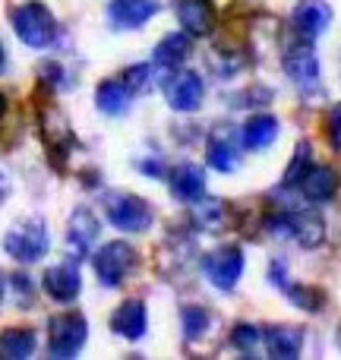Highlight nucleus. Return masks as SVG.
Listing matches in <instances>:
<instances>
[{"label": "nucleus", "instance_id": "1", "mask_svg": "<svg viewBox=\"0 0 341 360\" xmlns=\"http://www.w3.org/2000/svg\"><path fill=\"white\" fill-rule=\"evenodd\" d=\"M10 19H13V32L19 35V41L29 44V48H51L57 41V19L38 0L19 4Z\"/></svg>", "mask_w": 341, "mask_h": 360}, {"label": "nucleus", "instance_id": "2", "mask_svg": "<svg viewBox=\"0 0 341 360\" xmlns=\"http://www.w3.org/2000/svg\"><path fill=\"white\" fill-rule=\"evenodd\" d=\"M266 231L275 237H291L304 250H313L326 240V221L316 212H272L266 215Z\"/></svg>", "mask_w": 341, "mask_h": 360}, {"label": "nucleus", "instance_id": "3", "mask_svg": "<svg viewBox=\"0 0 341 360\" xmlns=\"http://www.w3.org/2000/svg\"><path fill=\"white\" fill-rule=\"evenodd\" d=\"M92 266H95V275L105 288H120L139 266V253L133 243L127 240H111L105 247L95 250L92 256Z\"/></svg>", "mask_w": 341, "mask_h": 360}, {"label": "nucleus", "instance_id": "4", "mask_svg": "<svg viewBox=\"0 0 341 360\" xmlns=\"http://www.w3.org/2000/svg\"><path fill=\"white\" fill-rule=\"evenodd\" d=\"M4 250H6V256H13L22 266L38 262L51 250V237H48L44 221L41 218H25V221L13 224L4 234Z\"/></svg>", "mask_w": 341, "mask_h": 360}, {"label": "nucleus", "instance_id": "5", "mask_svg": "<svg viewBox=\"0 0 341 360\" xmlns=\"http://www.w3.org/2000/svg\"><path fill=\"white\" fill-rule=\"evenodd\" d=\"M105 212H108V221L117 231H127V234H143V231H149L152 221H155L152 205L146 202V199L133 196V193H108Z\"/></svg>", "mask_w": 341, "mask_h": 360}, {"label": "nucleus", "instance_id": "6", "mask_svg": "<svg viewBox=\"0 0 341 360\" xmlns=\"http://www.w3.org/2000/svg\"><path fill=\"white\" fill-rule=\"evenodd\" d=\"M89 323L82 313H63L48 323V354L51 357H76L86 348Z\"/></svg>", "mask_w": 341, "mask_h": 360}, {"label": "nucleus", "instance_id": "7", "mask_svg": "<svg viewBox=\"0 0 341 360\" xmlns=\"http://www.w3.org/2000/svg\"><path fill=\"white\" fill-rule=\"evenodd\" d=\"M243 266H247V256H243V247L237 243H228V247L212 250L202 259V272L218 291H234V285L240 281Z\"/></svg>", "mask_w": 341, "mask_h": 360}, {"label": "nucleus", "instance_id": "8", "mask_svg": "<svg viewBox=\"0 0 341 360\" xmlns=\"http://www.w3.org/2000/svg\"><path fill=\"white\" fill-rule=\"evenodd\" d=\"M285 73H288V79L297 82L307 95L316 89V82H319V57H316V48H313L310 38H300V41L288 44Z\"/></svg>", "mask_w": 341, "mask_h": 360}, {"label": "nucleus", "instance_id": "9", "mask_svg": "<svg viewBox=\"0 0 341 360\" xmlns=\"http://www.w3.org/2000/svg\"><path fill=\"white\" fill-rule=\"evenodd\" d=\"M165 98H168V105L180 114L199 111V105H202V98H205L202 76L193 73V70H174L168 79H165Z\"/></svg>", "mask_w": 341, "mask_h": 360}, {"label": "nucleus", "instance_id": "10", "mask_svg": "<svg viewBox=\"0 0 341 360\" xmlns=\"http://www.w3.org/2000/svg\"><path fill=\"white\" fill-rule=\"evenodd\" d=\"M101 234V221L95 218V212L89 209V205H76L73 215H70L67 221V247L70 253L76 256V259H82V256L92 253V243L98 240Z\"/></svg>", "mask_w": 341, "mask_h": 360}, {"label": "nucleus", "instance_id": "11", "mask_svg": "<svg viewBox=\"0 0 341 360\" xmlns=\"http://www.w3.org/2000/svg\"><path fill=\"white\" fill-rule=\"evenodd\" d=\"M291 25L300 38H319L332 25V6L326 0H300L291 13Z\"/></svg>", "mask_w": 341, "mask_h": 360}, {"label": "nucleus", "instance_id": "12", "mask_svg": "<svg viewBox=\"0 0 341 360\" xmlns=\"http://www.w3.org/2000/svg\"><path fill=\"white\" fill-rule=\"evenodd\" d=\"M177 19L190 38H205L215 29L218 10L212 0H177Z\"/></svg>", "mask_w": 341, "mask_h": 360}, {"label": "nucleus", "instance_id": "13", "mask_svg": "<svg viewBox=\"0 0 341 360\" xmlns=\"http://www.w3.org/2000/svg\"><path fill=\"white\" fill-rule=\"evenodd\" d=\"M158 0H111L108 4V22L111 29H143L158 13Z\"/></svg>", "mask_w": 341, "mask_h": 360}, {"label": "nucleus", "instance_id": "14", "mask_svg": "<svg viewBox=\"0 0 341 360\" xmlns=\"http://www.w3.org/2000/svg\"><path fill=\"white\" fill-rule=\"evenodd\" d=\"M297 190L307 202H329V199H335V193H338V171L329 168V165L313 162L310 168H307V174L300 177Z\"/></svg>", "mask_w": 341, "mask_h": 360}, {"label": "nucleus", "instance_id": "15", "mask_svg": "<svg viewBox=\"0 0 341 360\" xmlns=\"http://www.w3.org/2000/svg\"><path fill=\"white\" fill-rule=\"evenodd\" d=\"M44 291L51 294L54 300L60 304H70V300L79 297V288H82V275L73 262H57V266L44 269V278H41Z\"/></svg>", "mask_w": 341, "mask_h": 360}, {"label": "nucleus", "instance_id": "16", "mask_svg": "<svg viewBox=\"0 0 341 360\" xmlns=\"http://www.w3.org/2000/svg\"><path fill=\"white\" fill-rule=\"evenodd\" d=\"M111 329L124 335L127 342H139L149 329V310H146L143 300H124L111 316Z\"/></svg>", "mask_w": 341, "mask_h": 360}, {"label": "nucleus", "instance_id": "17", "mask_svg": "<svg viewBox=\"0 0 341 360\" xmlns=\"http://www.w3.org/2000/svg\"><path fill=\"white\" fill-rule=\"evenodd\" d=\"M168 186L180 202H199V199L205 196V171L199 168V165L184 162V165H177V168H171Z\"/></svg>", "mask_w": 341, "mask_h": 360}, {"label": "nucleus", "instance_id": "18", "mask_svg": "<svg viewBox=\"0 0 341 360\" xmlns=\"http://www.w3.org/2000/svg\"><path fill=\"white\" fill-rule=\"evenodd\" d=\"M262 348H266L269 357L278 360L297 357L300 348H304V329H297V326H269L262 332Z\"/></svg>", "mask_w": 341, "mask_h": 360}, {"label": "nucleus", "instance_id": "19", "mask_svg": "<svg viewBox=\"0 0 341 360\" xmlns=\"http://www.w3.org/2000/svg\"><path fill=\"white\" fill-rule=\"evenodd\" d=\"M278 130H281L278 117H272V114H253V117L240 127V146L250 152H262L278 139Z\"/></svg>", "mask_w": 341, "mask_h": 360}, {"label": "nucleus", "instance_id": "20", "mask_svg": "<svg viewBox=\"0 0 341 360\" xmlns=\"http://www.w3.org/2000/svg\"><path fill=\"white\" fill-rule=\"evenodd\" d=\"M186 54H190V35H186V32H171V35H165L162 41H158L152 60H155L158 70L174 73V70H180V63L186 60Z\"/></svg>", "mask_w": 341, "mask_h": 360}, {"label": "nucleus", "instance_id": "21", "mask_svg": "<svg viewBox=\"0 0 341 360\" xmlns=\"http://www.w3.org/2000/svg\"><path fill=\"white\" fill-rule=\"evenodd\" d=\"M130 101H133V92L127 89L124 79H105L98 86V92H95V105L108 117H124Z\"/></svg>", "mask_w": 341, "mask_h": 360}, {"label": "nucleus", "instance_id": "22", "mask_svg": "<svg viewBox=\"0 0 341 360\" xmlns=\"http://www.w3.org/2000/svg\"><path fill=\"white\" fill-rule=\"evenodd\" d=\"M38 124H41V136H44V143H48L51 149L70 152V146H73V133H70V124H67V117H63L60 111L48 108Z\"/></svg>", "mask_w": 341, "mask_h": 360}, {"label": "nucleus", "instance_id": "23", "mask_svg": "<svg viewBox=\"0 0 341 360\" xmlns=\"http://www.w3.org/2000/svg\"><path fill=\"white\" fill-rule=\"evenodd\" d=\"M35 332L32 329H6L0 332V357L6 360H25L35 354Z\"/></svg>", "mask_w": 341, "mask_h": 360}, {"label": "nucleus", "instance_id": "24", "mask_svg": "<svg viewBox=\"0 0 341 360\" xmlns=\"http://www.w3.org/2000/svg\"><path fill=\"white\" fill-rule=\"evenodd\" d=\"M205 162H209L212 171H218V174H231V171L237 168V146L231 143L228 136H212L209 149H205Z\"/></svg>", "mask_w": 341, "mask_h": 360}, {"label": "nucleus", "instance_id": "25", "mask_svg": "<svg viewBox=\"0 0 341 360\" xmlns=\"http://www.w3.org/2000/svg\"><path fill=\"white\" fill-rule=\"evenodd\" d=\"M180 326H184V338L186 342H199L212 326V313L202 304H186L180 310Z\"/></svg>", "mask_w": 341, "mask_h": 360}, {"label": "nucleus", "instance_id": "26", "mask_svg": "<svg viewBox=\"0 0 341 360\" xmlns=\"http://www.w3.org/2000/svg\"><path fill=\"white\" fill-rule=\"evenodd\" d=\"M285 291H288V300L307 313H316L326 307V294L313 285H285Z\"/></svg>", "mask_w": 341, "mask_h": 360}, {"label": "nucleus", "instance_id": "27", "mask_svg": "<svg viewBox=\"0 0 341 360\" xmlns=\"http://www.w3.org/2000/svg\"><path fill=\"white\" fill-rule=\"evenodd\" d=\"M256 345H262V335L256 326L250 323H237L234 329H231V348L240 351L243 357H253L256 354Z\"/></svg>", "mask_w": 341, "mask_h": 360}, {"label": "nucleus", "instance_id": "28", "mask_svg": "<svg viewBox=\"0 0 341 360\" xmlns=\"http://www.w3.org/2000/svg\"><path fill=\"white\" fill-rule=\"evenodd\" d=\"M310 165H313V149H310V143H300L297 149H294L291 162H288V171H285V180H281V184H285V186H297L300 177L307 174V168H310Z\"/></svg>", "mask_w": 341, "mask_h": 360}, {"label": "nucleus", "instance_id": "29", "mask_svg": "<svg viewBox=\"0 0 341 360\" xmlns=\"http://www.w3.org/2000/svg\"><path fill=\"white\" fill-rule=\"evenodd\" d=\"M221 212L224 205L218 202V199H199L196 212H193V218H196V224H202V228H218L221 224Z\"/></svg>", "mask_w": 341, "mask_h": 360}, {"label": "nucleus", "instance_id": "30", "mask_svg": "<svg viewBox=\"0 0 341 360\" xmlns=\"http://www.w3.org/2000/svg\"><path fill=\"white\" fill-rule=\"evenodd\" d=\"M120 79L127 82V89H130L133 95H139V92H146V86H149V79H152V67L149 63H133L130 70H127Z\"/></svg>", "mask_w": 341, "mask_h": 360}, {"label": "nucleus", "instance_id": "31", "mask_svg": "<svg viewBox=\"0 0 341 360\" xmlns=\"http://www.w3.org/2000/svg\"><path fill=\"white\" fill-rule=\"evenodd\" d=\"M10 285H13V291H16V297H19V307H29L32 300H35V285L29 281V275L16 272L10 278Z\"/></svg>", "mask_w": 341, "mask_h": 360}, {"label": "nucleus", "instance_id": "32", "mask_svg": "<svg viewBox=\"0 0 341 360\" xmlns=\"http://www.w3.org/2000/svg\"><path fill=\"white\" fill-rule=\"evenodd\" d=\"M329 136H332V146L341 149V105H335L329 114Z\"/></svg>", "mask_w": 341, "mask_h": 360}, {"label": "nucleus", "instance_id": "33", "mask_svg": "<svg viewBox=\"0 0 341 360\" xmlns=\"http://www.w3.org/2000/svg\"><path fill=\"white\" fill-rule=\"evenodd\" d=\"M269 281H272V285H278V288L288 285V278H285V259H272V266H269Z\"/></svg>", "mask_w": 341, "mask_h": 360}, {"label": "nucleus", "instance_id": "34", "mask_svg": "<svg viewBox=\"0 0 341 360\" xmlns=\"http://www.w3.org/2000/svg\"><path fill=\"white\" fill-rule=\"evenodd\" d=\"M6 196H10V180H6V174H0V205L6 202Z\"/></svg>", "mask_w": 341, "mask_h": 360}, {"label": "nucleus", "instance_id": "35", "mask_svg": "<svg viewBox=\"0 0 341 360\" xmlns=\"http://www.w3.org/2000/svg\"><path fill=\"white\" fill-rule=\"evenodd\" d=\"M6 70V51H4V41H0V73Z\"/></svg>", "mask_w": 341, "mask_h": 360}, {"label": "nucleus", "instance_id": "36", "mask_svg": "<svg viewBox=\"0 0 341 360\" xmlns=\"http://www.w3.org/2000/svg\"><path fill=\"white\" fill-rule=\"evenodd\" d=\"M4 117H6V95H0V124H4Z\"/></svg>", "mask_w": 341, "mask_h": 360}, {"label": "nucleus", "instance_id": "37", "mask_svg": "<svg viewBox=\"0 0 341 360\" xmlns=\"http://www.w3.org/2000/svg\"><path fill=\"white\" fill-rule=\"evenodd\" d=\"M0 300H4V272H0Z\"/></svg>", "mask_w": 341, "mask_h": 360}, {"label": "nucleus", "instance_id": "38", "mask_svg": "<svg viewBox=\"0 0 341 360\" xmlns=\"http://www.w3.org/2000/svg\"><path fill=\"white\" fill-rule=\"evenodd\" d=\"M335 338H338V348H341V326H338V335Z\"/></svg>", "mask_w": 341, "mask_h": 360}]
</instances>
